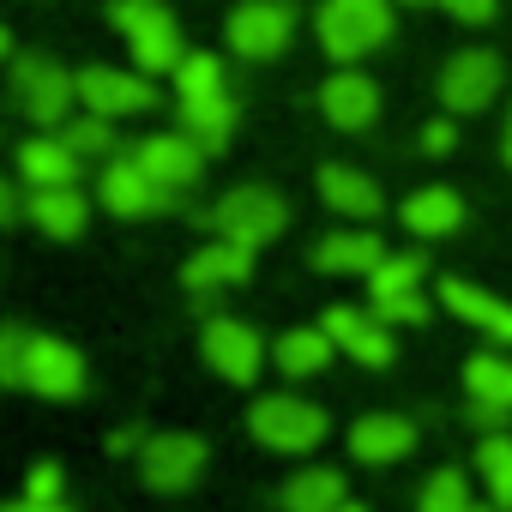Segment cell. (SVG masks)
Masks as SVG:
<instances>
[{"label":"cell","instance_id":"6da1fadb","mask_svg":"<svg viewBox=\"0 0 512 512\" xmlns=\"http://www.w3.org/2000/svg\"><path fill=\"white\" fill-rule=\"evenodd\" d=\"M175 97H181V133H193L205 151H223L235 133V97L223 91L217 55H187L175 67Z\"/></svg>","mask_w":512,"mask_h":512},{"label":"cell","instance_id":"7a4b0ae2","mask_svg":"<svg viewBox=\"0 0 512 512\" xmlns=\"http://www.w3.org/2000/svg\"><path fill=\"white\" fill-rule=\"evenodd\" d=\"M109 19H115V31L133 43L139 73H175V67L187 61L181 25H175V13L163 7V0H115Z\"/></svg>","mask_w":512,"mask_h":512},{"label":"cell","instance_id":"3957f363","mask_svg":"<svg viewBox=\"0 0 512 512\" xmlns=\"http://www.w3.org/2000/svg\"><path fill=\"white\" fill-rule=\"evenodd\" d=\"M392 37V0H326L320 7V49L332 61H362Z\"/></svg>","mask_w":512,"mask_h":512},{"label":"cell","instance_id":"277c9868","mask_svg":"<svg viewBox=\"0 0 512 512\" xmlns=\"http://www.w3.org/2000/svg\"><path fill=\"white\" fill-rule=\"evenodd\" d=\"M223 241H247V247H266V241H278L284 235V223H290V205H284V193H272V187H229L217 205H211V217H205Z\"/></svg>","mask_w":512,"mask_h":512},{"label":"cell","instance_id":"5b68a950","mask_svg":"<svg viewBox=\"0 0 512 512\" xmlns=\"http://www.w3.org/2000/svg\"><path fill=\"white\" fill-rule=\"evenodd\" d=\"M247 434L272 446V452H314L326 440V410L308 404V398H290V392H272L247 410Z\"/></svg>","mask_w":512,"mask_h":512},{"label":"cell","instance_id":"8992f818","mask_svg":"<svg viewBox=\"0 0 512 512\" xmlns=\"http://www.w3.org/2000/svg\"><path fill=\"white\" fill-rule=\"evenodd\" d=\"M13 103H19L25 121H37V127H61L67 109L79 103V73H61L55 61L25 55V61L13 67Z\"/></svg>","mask_w":512,"mask_h":512},{"label":"cell","instance_id":"52a82bcc","mask_svg":"<svg viewBox=\"0 0 512 512\" xmlns=\"http://www.w3.org/2000/svg\"><path fill=\"white\" fill-rule=\"evenodd\" d=\"M296 31V13H290V0H241V7L229 13L223 37L241 61H272Z\"/></svg>","mask_w":512,"mask_h":512},{"label":"cell","instance_id":"ba28073f","mask_svg":"<svg viewBox=\"0 0 512 512\" xmlns=\"http://www.w3.org/2000/svg\"><path fill=\"white\" fill-rule=\"evenodd\" d=\"M205 458H211V452H205L199 434H151V440L139 446V482L157 488V494H181V488L199 482Z\"/></svg>","mask_w":512,"mask_h":512},{"label":"cell","instance_id":"9c48e42d","mask_svg":"<svg viewBox=\"0 0 512 512\" xmlns=\"http://www.w3.org/2000/svg\"><path fill=\"white\" fill-rule=\"evenodd\" d=\"M199 350H205V362L229 380V386H253L260 380V368H266V344H260V332H253L247 320H205V332H199Z\"/></svg>","mask_w":512,"mask_h":512},{"label":"cell","instance_id":"30bf717a","mask_svg":"<svg viewBox=\"0 0 512 512\" xmlns=\"http://www.w3.org/2000/svg\"><path fill=\"white\" fill-rule=\"evenodd\" d=\"M97 199H103V211H115V217H157V211H175V193H169L139 157H115V163L103 169V181H97Z\"/></svg>","mask_w":512,"mask_h":512},{"label":"cell","instance_id":"8fae6325","mask_svg":"<svg viewBox=\"0 0 512 512\" xmlns=\"http://www.w3.org/2000/svg\"><path fill=\"white\" fill-rule=\"evenodd\" d=\"M500 79H506L500 55H488V49H458V55L446 61V73H440V103H446L452 115H476V109H488V103L500 97Z\"/></svg>","mask_w":512,"mask_h":512},{"label":"cell","instance_id":"7c38bea8","mask_svg":"<svg viewBox=\"0 0 512 512\" xmlns=\"http://www.w3.org/2000/svg\"><path fill=\"white\" fill-rule=\"evenodd\" d=\"M79 103L103 121H121V115H145L157 103L151 91V73H121V67H85L79 73Z\"/></svg>","mask_w":512,"mask_h":512},{"label":"cell","instance_id":"4fadbf2b","mask_svg":"<svg viewBox=\"0 0 512 512\" xmlns=\"http://www.w3.org/2000/svg\"><path fill=\"white\" fill-rule=\"evenodd\" d=\"M25 392L49 398V404H73L85 392V356L61 338H31V356H25Z\"/></svg>","mask_w":512,"mask_h":512},{"label":"cell","instance_id":"5bb4252c","mask_svg":"<svg viewBox=\"0 0 512 512\" xmlns=\"http://www.w3.org/2000/svg\"><path fill=\"white\" fill-rule=\"evenodd\" d=\"M332 338H338V350L344 356H356L362 368H386L392 356H398V344H392V326L374 314V308H326V320H320Z\"/></svg>","mask_w":512,"mask_h":512},{"label":"cell","instance_id":"9a60e30c","mask_svg":"<svg viewBox=\"0 0 512 512\" xmlns=\"http://www.w3.org/2000/svg\"><path fill=\"white\" fill-rule=\"evenodd\" d=\"M253 278V247L247 241H205L193 260L181 266V284L193 290V296H217V290H235V284H247Z\"/></svg>","mask_w":512,"mask_h":512},{"label":"cell","instance_id":"2e32d148","mask_svg":"<svg viewBox=\"0 0 512 512\" xmlns=\"http://www.w3.org/2000/svg\"><path fill=\"white\" fill-rule=\"evenodd\" d=\"M133 157H139V163H145L169 193H181V187H193V181H199V169H205V157H211V151H205L193 133H151V139H139V145H133Z\"/></svg>","mask_w":512,"mask_h":512},{"label":"cell","instance_id":"e0dca14e","mask_svg":"<svg viewBox=\"0 0 512 512\" xmlns=\"http://www.w3.org/2000/svg\"><path fill=\"white\" fill-rule=\"evenodd\" d=\"M320 109H326V121H332L338 133H362V127H374V115H380V91H374L368 73H332V79L320 85Z\"/></svg>","mask_w":512,"mask_h":512},{"label":"cell","instance_id":"ac0fdd59","mask_svg":"<svg viewBox=\"0 0 512 512\" xmlns=\"http://www.w3.org/2000/svg\"><path fill=\"white\" fill-rule=\"evenodd\" d=\"M440 302H446L464 326H476L482 338L512 344V302H500V296H488V290H476V284H464V278H440Z\"/></svg>","mask_w":512,"mask_h":512},{"label":"cell","instance_id":"d6986e66","mask_svg":"<svg viewBox=\"0 0 512 512\" xmlns=\"http://www.w3.org/2000/svg\"><path fill=\"white\" fill-rule=\"evenodd\" d=\"M386 260V241L368 235V229H338L314 247V266L320 272H338V278H374V266Z\"/></svg>","mask_w":512,"mask_h":512},{"label":"cell","instance_id":"ffe728a7","mask_svg":"<svg viewBox=\"0 0 512 512\" xmlns=\"http://www.w3.org/2000/svg\"><path fill=\"white\" fill-rule=\"evenodd\" d=\"M410 446H416V422H410V416L374 410V416H362V422L350 428V452H356L362 464H398Z\"/></svg>","mask_w":512,"mask_h":512},{"label":"cell","instance_id":"44dd1931","mask_svg":"<svg viewBox=\"0 0 512 512\" xmlns=\"http://www.w3.org/2000/svg\"><path fill=\"white\" fill-rule=\"evenodd\" d=\"M31 223L49 241H79L85 223H91V205H85L79 187H31Z\"/></svg>","mask_w":512,"mask_h":512},{"label":"cell","instance_id":"7402d4cb","mask_svg":"<svg viewBox=\"0 0 512 512\" xmlns=\"http://www.w3.org/2000/svg\"><path fill=\"white\" fill-rule=\"evenodd\" d=\"M79 151L67 145V139H25L19 145V175H25V187H73L79 181Z\"/></svg>","mask_w":512,"mask_h":512},{"label":"cell","instance_id":"603a6c76","mask_svg":"<svg viewBox=\"0 0 512 512\" xmlns=\"http://www.w3.org/2000/svg\"><path fill=\"white\" fill-rule=\"evenodd\" d=\"M458 223H464V199H458L452 187H416V193L404 199V229L422 235V241H440V235H452Z\"/></svg>","mask_w":512,"mask_h":512},{"label":"cell","instance_id":"cb8c5ba5","mask_svg":"<svg viewBox=\"0 0 512 512\" xmlns=\"http://www.w3.org/2000/svg\"><path fill=\"white\" fill-rule=\"evenodd\" d=\"M320 199L338 211V217H380V187L362 175V169H344V163H326L320 169Z\"/></svg>","mask_w":512,"mask_h":512},{"label":"cell","instance_id":"d4e9b609","mask_svg":"<svg viewBox=\"0 0 512 512\" xmlns=\"http://www.w3.org/2000/svg\"><path fill=\"white\" fill-rule=\"evenodd\" d=\"M332 350H338V338L326 332V326H296V332H284L278 338V368L290 374V380H308V374H320L326 362H332Z\"/></svg>","mask_w":512,"mask_h":512},{"label":"cell","instance_id":"484cf974","mask_svg":"<svg viewBox=\"0 0 512 512\" xmlns=\"http://www.w3.org/2000/svg\"><path fill=\"white\" fill-rule=\"evenodd\" d=\"M278 500H284V512H338L350 494H344L338 470H302V476H290V488Z\"/></svg>","mask_w":512,"mask_h":512},{"label":"cell","instance_id":"4316f807","mask_svg":"<svg viewBox=\"0 0 512 512\" xmlns=\"http://www.w3.org/2000/svg\"><path fill=\"white\" fill-rule=\"evenodd\" d=\"M422 253H386V260L374 266V278H368V290H374V308H386V302H404V296H422Z\"/></svg>","mask_w":512,"mask_h":512},{"label":"cell","instance_id":"83f0119b","mask_svg":"<svg viewBox=\"0 0 512 512\" xmlns=\"http://www.w3.org/2000/svg\"><path fill=\"white\" fill-rule=\"evenodd\" d=\"M464 386H470V404H494L512 416V362L506 356H470L464 362Z\"/></svg>","mask_w":512,"mask_h":512},{"label":"cell","instance_id":"f1b7e54d","mask_svg":"<svg viewBox=\"0 0 512 512\" xmlns=\"http://www.w3.org/2000/svg\"><path fill=\"white\" fill-rule=\"evenodd\" d=\"M476 470H482V488H488L494 512H512V434H488L476 446Z\"/></svg>","mask_w":512,"mask_h":512},{"label":"cell","instance_id":"f546056e","mask_svg":"<svg viewBox=\"0 0 512 512\" xmlns=\"http://www.w3.org/2000/svg\"><path fill=\"white\" fill-rule=\"evenodd\" d=\"M416 512H476L464 470H434V476L422 482V500H416Z\"/></svg>","mask_w":512,"mask_h":512},{"label":"cell","instance_id":"4dcf8cb0","mask_svg":"<svg viewBox=\"0 0 512 512\" xmlns=\"http://www.w3.org/2000/svg\"><path fill=\"white\" fill-rule=\"evenodd\" d=\"M61 139L79 151V157H109L115 151V127L103 121V115H85V121H67L61 127Z\"/></svg>","mask_w":512,"mask_h":512},{"label":"cell","instance_id":"1f68e13d","mask_svg":"<svg viewBox=\"0 0 512 512\" xmlns=\"http://www.w3.org/2000/svg\"><path fill=\"white\" fill-rule=\"evenodd\" d=\"M31 326H7L0 332V380H7L13 392H25V356H31Z\"/></svg>","mask_w":512,"mask_h":512},{"label":"cell","instance_id":"d6a6232c","mask_svg":"<svg viewBox=\"0 0 512 512\" xmlns=\"http://www.w3.org/2000/svg\"><path fill=\"white\" fill-rule=\"evenodd\" d=\"M434 7H446V13L464 19V25H488V19L500 13V0H434Z\"/></svg>","mask_w":512,"mask_h":512},{"label":"cell","instance_id":"836d02e7","mask_svg":"<svg viewBox=\"0 0 512 512\" xmlns=\"http://www.w3.org/2000/svg\"><path fill=\"white\" fill-rule=\"evenodd\" d=\"M31 500H61V464H31Z\"/></svg>","mask_w":512,"mask_h":512},{"label":"cell","instance_id":"e575fe53","mask_svg":"<svg viewBox=\"0 0 512 512\" xmlns=\"http://www.w3.org/2000/svg\"><path fill=\"white\" fill-rule=\"evenodd\" d=\"M452 145H458V127H452V121H428V127H422V151H428V157H446Z\"/></svg>","mask_w":512,"mask_h":512},{"label":"cell","instance_id":"d590c367","mask_svg":"<svg viewBox=\"0 0 512 512\" xmlns=\"http://www.w3.org/2000/svg\"><path fill=\"white\" fill-rule=\"evenodd\" d=\"M7 512H73V506H61V500H31V494H25V500H13Z\"/></svg>","mask_w":512,"mask_h":512},{"label":"cell","instance_id":"8d00e7d4","mask_svg":"<svg viewBox=\"0 0 512 512\" xmlns=\"http://www.w3.org/2000/svg\"><path fill=\"white\" fill-rule=\"evenodd\" d=\"M133 446H139V428H115L109 434V452H133Z\"/></svg>","mask_w":512,"mask_h":512},{"label":"cell","instance_id":"74e56055","mask_svg":"<svg viewBox=\"0 0 512 512\" xmlns=\"http://www.w3.org/2000/svg\"><path fill=\"white\" fill-rule=\"evenodd\" d=\"M338 512H368V506H356V500H344V506H338Z\"/></svg>","mask_w":512,"mask_h":512},{"label":"cell","instance_id":"f35d334b","mask_svg":"<svg viewBox=\"0 0 512 512\" xmlns=\"http://www.w3.org/2000/svg\"><path fill=\"white\" fill-rule=\"evenodd\" d=\"M506 163H512V121H506Z\"/></svg>","mask_w":512,"mask_h":512},{"label":"cell","instance_id":"ab89813d","mask_svg":"<svg viewBox=\"0 0 512 512\" xmlns=\"http://www.w3.org/2000/svg\"><path fill=\"white\" fill-rule=\"evenodd\" d=\"M476 512H488V506H476Z\"/></svg>","mask_w":512,"mask_h":512}]
</instances>
